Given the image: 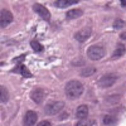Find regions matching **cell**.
<instances>
[{
  "mask_svg": "<svg viewBox=\"0 0 126 126\" xmlns=\"http://www.w3.org/2000/svg\"><path fill=\"white\" fill-rule=\"evenodd\" d=\"M46 97V91L42 88H35L33 92H32V100H33L35 103H42Z\"/></svg>",
  "mask_w": 126,
  "mask_h": 126,
  "instance_id": "obj_9",
  "label": "cell"
},
{
  "mask_svg": "<svg viewBox=\"0 0 126 126\" xmlns=\"http://www.w3.org/2000/svg\"><path fill=\"white\" fill-rule=\"evenodd\" d=\"M12 72H14V73H20V75H22L23 77H27V78H30L32 77V73L28 71V68L23 64H19V66H16L14 69H12Z\"/></svg>",
  "mask_w": 126,
  "mask_h": 126,
  "instance_id": "obj_11",
  "label": "cell"
},
{
  "mask_svg": "<svg viewBox=\"0 0 126 126\" xmlns=\"http://www.w3.org/2000/svg\"><path fill=\"white\" fill-rule=\"evenodd\" d=\"M120 38H121L122 40H124V39H126V32H124V33H121V34H120Z\"/></svg>",
  "mask_w": 126,
  "mask_h": 126,
  "instance_id": "obj_23",
  "label": "cell"
},
{
  "mask_svg": "<svg viewBox=\"0 0 126 126\" xmlns=\"http://www.w3.org/2000/svg\"><path fill=\"white\" fill-rule=\"evenodd\" d=\"M30 46H32V48H33V50H35V52H43V49H44V47L37 40H32Z\"/></svg>",
  "mask_w": 126,
  "mask_h": 126,
  "instance_id": "obj_17",
  "label": "cell"
},
{
  "mask_svg": "<svg viewBox=\"0 0 126 126\" xmlns=\"http://www.w3.org/2000/svg\"><path fill=\"white\" fill-rule=\"evenodd\" d=\"M38 120V115L37 112L34 111H28L25 113V116H24V120H23V124L24 126H34L35 122Z\"/></svg>",
  "mask_w": 126,
  "mask_h": 126,
  "instance_id": "obj_8",
  "label": "cell"
},
{
  "mask_svg": "<svg viewBox=\"0 0 126 126\" xmlns=\"http://www.w3.org/2000/svg\"><path fill=\"white\" fill-rule=\"evenodd\" d=\"M94 72H96V68L90 67V68H86V69L81 71V76H83V77H90V76H92V75H93Z\"/></svg>",
  "mask_w": 126,
  "mask_h": 126,
  "instance_id": "obj_18",
  "label": "cell"
},
{
  "mask_svg": "<svg viewBox=\"0 0 126 126\" xmlns=\"http://www.w3.org/2000/svg\"><path fill=\"white\" fill-rule=\"evenodd\" d=\"M37 126H52L50 121H47V120H43V121H40Z\"/></svg>",
  "mask_w": 126,
  "mask_h": 126,
  "instance_id": "obj_21",
  "label": "cell"
},
{
  "mask_svg": "<svg viewBox=\"0 0 126 126\" xmlns=\"http://www.w3.org/2000/svg\"><path fill=\"white\" fill-rule=\"evenodd\" d=\"M96 121L94 120H88V119H83V120H79V122L76 124V126H94Z\"/></svg>",
  "mask_w": 126,
  "mask_h": 126,
  "instance_id": "obj_16",
  "label": "cell"
},
{
  "mask_svg": "<svg viewBox=\"0 0 126 126\" xmlns=\"http://www.w3.org/2000/svg\"><path fill=\"white\" fill-rule=\"evenodd\" d=\"M63 106H64V103L62 101H54V102H50L48 103L46 109H44V112L47 115H57L59 111L63 110Z\"/></svg>",
  "mask_w": 126,
  "mask_h": 126,
  "instance_id": "obj_4",
  "label": "cell"
},
{
  "mask_svg": "<svg viewBox=\"0 0 126 126\" xmlns=\"http://www.w3.org/2000/svg\"><path fill=\"white\" fill-rule=\"evenodd\" d=\"M13 19H14L13 14L10 13L9 10H5V9H3L1 12H0V27H1V28H5V27H8L10 23L13 22Z\"/></svg>",
  "mask_w": 126,
  "mask_h": 126,
  "instance_id": "obj_5",
  "label": "cell"
},
{
  "mask_svg": "<svg viewBox=\"0 0 126 126\" xmlns=\"http://www.w3.org/2000/svg\"><path fill=\"white\" fill-rule=\"evenodd\" d=\"M77 3H78L77 0H57L54 4H56V6H58V8H67V6H69V5L77 4Z\"/></svg>",
  "mask_w": 126,
  "mask_h": 126,
  "instance_id": "obj_13",
  "label": "cell"
},
{
  "mask_svg": "<svg viewBox=\"0 0 126 126\" xmlns=\"http://www.w3.org/2000/svg\"><path fill=\"white\" fill-rule=\"evenodd\" d=\"M121 5L122 6H126V1H125V0H121Z\"/></svg>",
  "mask_w": 126,
  "mask_h": 126,
  "instance_id": "obj_24",
  "label": "cell"
},
{
  "mask_svg": "<svg viewBox=\"0 0 126 126\" xmlns=\"http://www.w3.org/2000/svg\"><path fill=\"white\" fill-rule=\"evenodd\" d=\"M125 25H126V23L124 22L122 19H116V20L113 22V28H115V29H121V28H124Z\"/></svg>",
  "mask_w": 126,
  "mask_h": 126,
  "instance_id": "obj_19",
  "label": "cell"
},
{
  "mask_svg": "<svg viewBox=\"0 0 126 126\" xmlns=\"http://www.w3.org/2000/svg\"><path fill=\"white\" fill-rule=\"evenodd\" d=\"M105 56V49L101 46H91L87 49V57L91 61H100Z\"/></svg>",
  "mask_w": 126,
  "mask_h": 126,
  "instance_id": "obj_2",
  "label": "cell"
},
{
  "mask_svg": "<svg viewBox=\"0 0 126 126\" xmlns=\"http://www.w3.org/2000/svg\"><path fill=\"white\" fill-rule=\"evenodd\" d=\"M117 81V76L115 73H107V75H103L100 79H98V86L102 88H107L113 86V83Z\"/></svg>",
  "mask_w": 126,
  "mask_h": 126,
  "instance_id": "obj_3",
  "label": "cell"
},
{
  "mask_svg": "<svg viewBox=\"0 0 126 126\" xmlns=\"http://www.w3.org/2000/svg\"><path fill=\"white\" fill-rule=\"evenodd\" d=\"M87 116H88V106H86V105L78 106V109L76 110V117L78 120H83L87 119Z\"/></svg>",
  "mask_w": 126,
  "mask_h": 126,
  "instance_id": "obj_10",
  "label": "cell"
},
{
  "mask_svg": "<svg viewBox=\"0 0 126 126\" xmlns=\"http://www.w3.org/2000/svg\"><path fill=\"white\" fill-rule=\"evenodd\" d=\"M24 59H25V56H20V57H18V58H14L13 62H22V61H24Z\"/></svg>",
  "mask_w": 126,
  "mask_h": 126,
  "instance_id": "obj_22",
  "label": "cell"
},
{
  "mask_svg": "<svg viewBox=\"0 0 126 126\" xmlns=\"http://www.w3.org/2000/svg\"><path fill=\"white\" fill-rule=\"evenodd\" d=\"M83 15V12L81 9H72V10H68L67 12V14H66V16L68 18V19H77V18H79V16H82Z\"/></svg>",
  "mask_w": 126,
  "mask_h": 126,
  "instance_id": "obj_12",
  "label": "cell"
},
{
  "mask_svg": "<svg viewBox=\"0 0 126 126\" xmlns=\"http://www.w3.org/2000/svg\"><path fill=\"white\" fill-rule=\"evenodd\" d=\"M91 35V28L87 27V28H82L81 30L76 32V34H75V39L81 42V43H83V42H86Z\"/></svg>",
  "mask_w": 126,
  "mask_h": 126,
  "instance_id": "obj_7",
  "label": "cell"
},
{
  "mask_svg": "<svg viewBox=\"0 0 126 126\" xmlns=\"http://www.w3.org/2000/svg\"><path fill=\"white\" fill-rule=\"evenodd\" d=\"M125 53H126V48H125V46L119 44V46L116 47V49L113 50L112 57H113V58H119V57H122Z\"/></svg>",
  "mask_w": 126,
  "mask_h": 126,
  "instance_id": "obj_14",
  "label": "cell"
},
{
  "mask_svg": "<svg viewBox=\"0 0 126 126\" xmlns=\"http://www.w3.org/2000/svg\"><path fill=\"white\" fill-rule=\"evenodd\" d=\"M83 90H85L83 85L79 81H76V79H72V81L67 82L66 88H64L66 94L69 98H78L83 93Z\"/></svg>",
  "mask_w": 126,
  "mask_h": 126,
  "instance_id": "obj_1",
  "label": "cell"
},
{
  "mask_svg": "<svg viewBox=\"0 0 126 126\" xmlns=\"http://www.w3.org/2000/svg\"><path fill=\"white\" fill-rule=\"evenodd\" d=\"M33 10H34V12H35L42 19H44V20H49V19H50V13H49V10H48L46 6H43L42 4L35 3V4L33 5Z\"/></svg>",
  "mask_w": 126,
  "mask_h": 126,
  "instance_id": "obj_6",
  "label": "cell"
},
{
  "mask_svg": "<svg viewBox=\"0 0 126 126\" xmlns=\"http://www.w3.org/2000/svg\"><path fill=\"white\" fill-rule=\"evenodd\" d=\"M0 91H1V102L5 103L8 101V91H6V88L4 86L0 87Z\"/></svg>",
  "mask_w": 126,
  "mask_h": 126,
  "instance_id": "obj_20",
  "label": "cell"
},
{
  "mask_svg": "<svg viewBox=\"0 0 126 126\" xmlns=\"http://www.w3.org/2000/svg\"><path fill=\"white\" fill-rule=\"evenodd\" d=\"M102 122H103V125H106V126H113L117 122V120H116L115 116H112V115H106V116L103 117Z\"/></svg>",
  "mask_w": 126,
  "mask_h": 126,
  "instance_id": "obj_15",
  "label": "cell"
}]
</instances>
